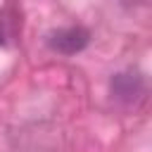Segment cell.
<instances>
[{
    "label": "cell",
    "mask_w": 152,
    "mask_h": 152,
    "mask_svg": "<svg viewBox=\"0 0 152 152\" xmlns=\"http://www.w3.org/2000/svg\"><path fill=\"white\" fill-rule=\"evenodd\" d=\"M88 40H90V33L83 26H64V28H57L48 36V45L55 52H62V55L81 52L88 45Z\"/></svg>",
    "instance_id": "cell-1"
},
{
    "label": "cell",
    "mask_w": 152,
    "mask_h": 152,
    "mask_svg": "<svg viewBox=\"0 0 152 152\" xmlns=\"http://www.w3.org/2000/svg\"><path fill=\"white\" fill-rule=\"evenodd\" d=\"M145 93V81L135 71H119L112 78V95L121 102H135Z\"/></svg>",
    "instance_id": "cell-2"
},
{
    "label": "cell",
    "mask_w": 152,
    "mask_h": 152,
    "mask_svg": "<svg viewBox=\"0 0 152 152\" xmlns=\"http://www.w3.org/2000/svg\"><path fill=\"white\" fill-rule=\"evenodd\" d=\"M0 43H2V33H0Z\"/></svg>",
    "instance_id": "cell-3"
}]
</instances>
